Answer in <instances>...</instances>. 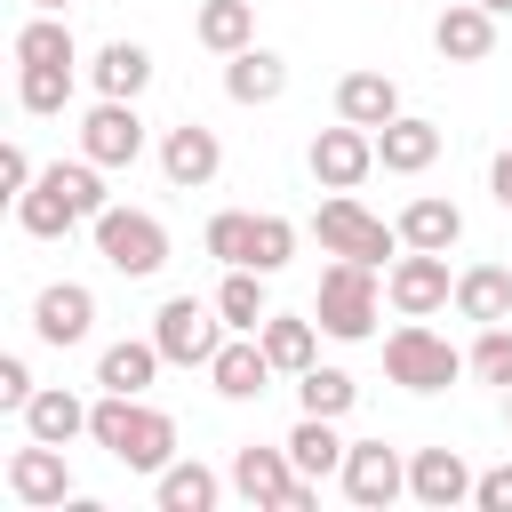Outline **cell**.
Returning <instances> with one entry per match:
<instances>
[{
    "label": "cell",
    "mask_w": 512,
    "mask_h": 512,
    "mask_svg": "<svg viewBox=\"0 0 512 512\" xmlns=\"http://www.w3.org/2000/svg\"><path fill=\"white\" fill-rule=\"evenodd\" d=\"M112 200H104V168L80 152V160H56L32 176V192H16V224L32 240H64L72 224H96Z\"/></svg>",
    "instance_id": "cell-1"
},
{
    "label": "cell",
    "mask_w": 512,
    "mask_h": 512,
    "mask_svg": "<svg viewBox=\"0 0 512 512\" xmlns=\"http://www.w3.org/2000/svg\"><path fill=\"white\" fill-rule=\"evenodd\" d=\"M88 440L112 448V464L152 472V480L176 464V424H168L160 408H144V392H104V400L88 408Z\"/></svg>",
    "instance_id": "cell-2"
},
{
    "label": "cell",
    "mask_w": 512,
    "mask_h": 512,
    "mask_svg": "<svg viewBox=\"0 0 512 512\" xmlns=\"http://www.w3.org/2000/svg\"><path fill=\"white\" fill-rule=\"evenodd\" d=\"M384 264H360V256H336L320 272V296H312V320L336 336V344H360L376 336V312H384V288H376Z\"/></svg>",
    "instance_id": "cell-3"
},
{
    "label": "cell",
    "mask_w": 512,
    "mask_h": 512,
    "mask_svg": "<svg viewBox=\"0 0 512 512\" xmlns=\"http://www.w3.org/2000/svg\"><path fill=\"white\" fill-rule=\"evenodd\" d=\"M384 376H392L400 392H448V384L464 376V352H456L448 336H432L424 320H400V328L384 336Z\"/></svg>",
    "instance_id": "cell-4"
},
{
    "label": "cell",
    "mask_w": 512,
    "mask_h": 512,
    "mask_svg": "<svg viewBox=\"0 0 512 512\" xmlns=\"http://www.w3.org/2000/svg\"><path fill=\"white\" fill-rule=\"evenodd\" d=\"M88 232H96V256H104L112 272H128V280H152V272L168 264V224L144 216V208H104Z\"/></svg>",
    "instance_id": "cell-5"
},
{
    "label": "cell",
    "mask_w": 512,
    "mask_h": 512,
    "mask_svg": "<svg viewBox=\"0 0 512 512\" xmlns=\"http://www.w3.org/2000/svg\"><path fill=\"white\" fill-rule=\"evenodd\" d=\"M232 488L264 512H312V480L296 472L288 440L280 448H232Z\"/></svg>",
    "instance_id": "cell-6"
},
{
    "label": "cell",
    "mask_w": 512,
    "mask_h": 512,
    "mask_svg": "<svg viewBox=\"0 0 512 512\" xmlns=\"http://www.w3.org/2000/svg\"><path fill=\"white\" fill-rule=\"evenodd\" d=\"M312 232H320V248H328V256H360V264H384V256L400 248V224L368 216L352 192H328V200H320V216H312Z\"/></svg>",
    "instance_id": "cell-7"
},
{
    "label": "cell",
    "mask_w": 512,
    "mask_h": 512,
    "mask_svg": "<svg viewBox=\"0 0 512 512\" xmlns=\"http://www.w3.org/2000/svg\"><path fill=\"white\" fill-rule=\"evenodd\" d=\"M152 344H160L176 368H208V360L224 352V312L200 304V296H168V304L152 312Z\"/></svg>",
    "instance_id": "cell-8"
},
{
    "label": "cell",
    "mask_w": 512,
    "mask_h": 512,
    "mask_svg": "<svg viewBox=\"0 0 512 512\" xmlns=\"http://www.w3.org/2000/svg\"><path fill=\"white\" fill-rule=\"evenodd\" d=\"M384 296L400 320H432L440 304H456V280H448V256L440 248H408L392 272H384Z\"/></svg>",
    "instance_id": "cell-9"
},
{
    "label": "cell",
    "mask_w": 512,
    "mask_h": 512,
    "mask_svg": "<svg viewBox=\"0 0 512 512\" xmlns=\"http://www.w3.org/2000/svg\"><path fill=\"white\" fill-rule=\"evenodd\" d=\"M336 480H344V496H352L360 512H384L392 496H408V464H400V448H384V440H352Z\"/></svg>",
    "instance_id": "cell-10"
},
{
    "label": "cell",
    "mask_w": 512,
    "mask_h": 512,
    "mask_svg": "<svg viewBox=\"0 0 512 512\" xmlns=\"http://www.w3.org/2000/svg\"><path fill=\"white\" fill-rule=\"evenodd\" d=\"M80 152H88L96 168H136V152H144L136 104H128V96H96V112L80 120Z\"/></svg>",
    "instance_id": "cell-11"
},
{
    "label": "cell",
    "mask_w": 512,
    "mask_h": 512,
    "mask_svg": "<svg viewBox=\"0 0 512 512\" xmlns=\"http://www.w3.org/2000/svg\"><path fill=\"white\" fill-rule=\"evenodd\" d=\"M368 168H376V128L336 120V128L312 136V176H320V192H352Z\"/></svg>",
    "instance_id": "cell-12"
},
{
    "label": "cell",
    "mask_w": 512,
    "mask_h": 512,
    "mask_svg": "<svg viewBox=\"0 0 512 512\" xmlns=\"http://www.w3.org/2000/svg\"><path fill=\"white\" fill-rule=\"evenodd\" d=\"M8 496L24 512H48V504H72V472H64V448L56 440H32L8 456Z\"/></svg>",
    "instance_id": "cell-13"
},
{
    "label": "cell",
    "mask_w": 512,
    "mask_h": 512,
    "mask_svg": "<svg viewBox=\"0 0 512 512\" xmlns=\"http://www.w3.org/2000/svg\"><path fill=\"white\" fill-rule=\"evenodd\" d=\"M88 328H96V296L80 288V280H56V288H40L32 296V336L40 344H88Z\"/></svg>",
    "instance_id": "cell-14"
},
{
    "label": "cell",
    "mask_w": 512,
    "mask_h": 512,
    "mask_svg": "<svg viewBox=\"0 0 512 512\" xmlns=\"http://www.w3.org/2000/svg\"><path fill=\"white\" fill-rule=\"evenodd\" d=\"M272 376H280V368H272L264 336H240V328H232V336H224V352L208 360V384H216L224 400H264V392H272Z\"/></svg>",
    "instance_id": "cell-15"
},
{
    "label": "cell",
    "mask_w": 512,
    "mask_h": 512,
    "mask_svg": "<svg viewBox=\"0 0 512 512\" xmlns=\"http://www.w3.org/2000/svg\"><path fill=\"white\" fill-rule=\"evenodd\" d=\"M160 168H168V184H176V192H200V184H216V168H224V144H216V128H200V120L168 128V136H160Z\"/></svg>",
    "instance_id": "cell-16"
},
{
    "label": "cell",
    "mask_w": 512,
    "mask_h": 512,
    "mask_svg": "<svg viewBox=\"0 0 512 512\" xmlns=\"http://www.w3.org/2000/svg\"><path fill=\"white\" fill-rule=\"evenodd\" d=\"M432 48H440L448 64H488V56H496V8H480V0H456V8H440V24H432Z\"/></svg>",
    "instance_id": "cell-17"
},
{
    "label": "cell",
    "mask_w": 512,
    "mask_h": 512,
    "mask_svg": "<svg viewBox=\"0 0 512 512\" xmlns=\"http://www.w3.org/2000/svg\"><path fill=\"white\" fill-rule=\"evenodd\" d=\"M472 480H480V472H472L456 448H416V456H408V496H416V504H432V512L464 504V496H472Z\"/></svg>",
    "instance_id": "cell-18"
},
{
    "label": "cell",
    "mask_w": 512,
    "mask_h": 512,
    "mask_svg": "<svg viewBox=\"0 0 512 512\" xmlns=\"http://www.w3.org/2000/svg\"><path fill=\"white\" fill-rule=\"evenodd\" d=\"M432 160H440V128H432V120L400 112V120L376 128V168H392V176H424Z\"/></svg>",
    "instance_id": "cell-19"
},
{
    "label": "cell",
    "mask_w": 512,
    "mask_h": 512,
    "mask_svg": "<svg viewBox=\"0 0 512 512\" xmlns=\"http://www.w3.org/2000/svg\"><path fill=\"white\" fill-rule=\"evenodd\" d=\"M336 120H352V128L400 120V80H392V72H344V80H336Z\"/></svg>",
    "instance_id": "cell-20"
},
{
    "label": "cell",
    "mask_w": 512,
    "mask_h": 512,
    "mask_svg": "<svg viewBox=\"0 0 512 512\" xmlns=\"http://www.w3.org/2000/svg\"><path fill=\"white\" fill-rule=\"evenodd\" d=\"M464 240V208L456 200H440V192H416L408 208H400V248H456Z\"/></svg>",
    "instance_id": "cell-21"
},
{
    "label": "cell",
    "mask_w": 512,
    "mask_h": 512,
    "mask_svg": "<svg viewBox=\"0 0 512 512\" xmlns=\"http://www.w3.org/2000/svg\"><path fill=\"white\" fill-rule=\"evenodd\" d=\"M256 336H264V352H272V368H280V376H304V368L320 360V336H328V328H320V320H304V312H264V328H256Z\"/></svg>",
    "instance_id": "cell-22"
},
{
    "label": "cell",
    "mask_w": 512,
    "mask_h": 512,
    "mask_svg": "<svg viewBox=\"0 0 512 512\" xmlns=\"http://www.w3.org/2000/svg\"><path fill=\"white\" fill-rule=\"evenodd\" d=\"M456 312L480 320V328L512 320V264H464L456 272Z\"/></svg>",
    "instance_id": "cell-23"
},
{
    "label": "cell",
    "mask_w": 512,
    "mask_h": 512,
    "mask_svg": "<svg viewBox=\"0 0 512 512\" xmlns=\"http://www.w3.org/2000/svg\"><path fill=\"white\" fill-rule=\"evenodd\" d=\"M192 40H200V48H216V56H240V48H256V0H200V16H192Z\"/></svg>",
    "instance_id": "cell-24"
},
{
    "label": "cell",
    "mask_w": 512,
    "mask_h": 512,
    "mask_svg": "<svg viewBox=\"0 0 512 512\" xmlns=\"http://www.w3.org/2000/svg\"><path fill=\"white\" fill-rule=\"evenodd\" d=\"M88 80H96V96H128V104H136V96L152 88V56H144L136 40H104L96 64H88Z\"/></svg>",
    "instance_id": "cell-25"
},
{
    "label": "cell",
    "mask_w": 512,
    "mask_h": 512,
    "mask_svg": "<svg viewBox=\"0 0 512 512\" xmlns=\"http://www.w3.org/2000/svg\"><path fill=\"white\" fill-rule=\"evenodd\" d=\"M288 88V64L272 56V48H240V56H224V96L232 104H272Z\"/></svg>",
    "instance_id": "cell-26"
},
{
    "label": "cell",
    "mask_w": 512,
    "mask_h": 512,
    "mask_svg": "<svg viewBox=\"0 0 512 512\" xmlns=\"http://www.w3.org/2000/svg\"><path fill=\"white\" fill-rule=\"evenodd\" d=\"M24 432L64 448V440H80V432H88V400H72L64 384H40V392L24 400Z\"/></svg>",
    "instance_id": "cell-27"
},
{
    "label": "cell",
    "mask_w": 512,
    "mask_h": 512,
    "mask_svg": "<svg viewBox=\"0 0 512 512\" xmlns=\"http://www.w3.org/2000/svg\"><path fill=\"white\" fill-rule=\"evenodd\" d=\"M264 280L272 272H256V264H224V288H216V312H224V328H240V336H256L264 328Z\"/></svg>",
    "instance_id": "cell-28"
},
{
    "label": "cell",
    "mask_w": 512,
    "mask_h": 512,
    "mask_svg": "<svg viewBox=\"0 0 512 512\" xmlns=\"http://www.w3.org/2000/svg\"><path fill=\"white\" fill-rule=\"evenodd\" d=\"M160 360H168V352H160L152 336H128V344H104V360H96V384H104V392H144V384L160 376Z\"/></svg>",
    "instance_id": "cell-29"
},
{
    "label": "cell",
    "mask_w": 512,
    "mask_h": 512,
    "mask_svg": "<svg viewBox=\"0 0 512 512\" xmlns=\"http://www.w3.org/2000/svg\"><path fill=\"white\" fill-rule=\"evenodd\" d=\"M344 448H352V440H336V416H296V432H288V456H296L304 480L344 472Z\"/></svg>",
    "instance_id": "cell-30"
},
{
    "label": "cell",
    "mask_w": 512,
    "mask_h": 512,
    "mask_svg": "<svg viewBox=\"0 0 512 512\" xmlns=\"http://www.w3.org/2000/svg\"><path fill=\"white\" fill-rule=\"evenodd\" d=\"M160 512H216V496H224V480L208 472V464H192V456H176L168 472H160Z\"/></svg>",
    "instance_id": "cell-31"
},
{
    "label": "cell",
    "mask_w": 512,
    "mask_h": 512,
    "mask_svg": "<svg viewBox=\"0 0 512 512\" xmlns=\"http://www.w3.org/2000/svg\"><path fill=\"white\" fill-rule=\"evenodd\" d=\"M16 64H80V48H72V24H64L56 8H40L32 24H16Z\"/></svg>",
    "instance_id": "cell-32"
},
{
    "label": "cell",
    "mask_w": 512,
    "mask_h": 512,
    "mask_svg": "<svg viewBox=\"0 0 512 512\" xmlns=\"http://www.w3.org/2000/svg\"><path fill=\"white\" fill-rule=\"evenodd\" d=\"M296 400H304V416H352V400H360V384L344 376V368H304L296 376Z\"/></svg>",
    "instance_id": "cell-33"
},
{
    "label": "cell",
    "mask_w": 512,
    "mask_h": 512,
    "mask_svg": "<svg viewBox=\"0 0 512 512\" xmlns=\"http://www.w3.org/2000/svg\"><path fill=\"white\" fill-rule=\"evenodd\" d=\"M16 104L24 112H64L72 104V64H24L16 72Z\"/></svg>",
    "instance_id": "cell-34"
},
{
    "label": "cell",
    "mask_w": 512,
    "mask_h": 512,
    "mask_svg": "<svg viewBox=\"0 0 512 512\" xmlns=\"http://www.w3.org/2000/svg\"><path fill=\"white\" fill-rule=\"evenodd\" d=\"M200 240H208L216 264H248V248H256V216H248V208H216Z\"/></svg>",
    "instance_id": "cell-35"
},
{
    "label": "cell",
    "mask_w": 512,
    "mask_h": 512,
    "mask_svg": "<svg viewBox=\"0 0 512 512\" xmlns=\"http://www.w3.org/2000/svg\"><path fill=\"white\" fill-rule=\"evenodd\" d=\"M464 368L480 376V384H496V392H512V328L496 320V328H480V344L464 352Z\"/></svg>",
    "instance_id": "cell-36"
},
{
    "label": "cell",
    "mask_w": 512,
    "mask_h": 512,
    "mask_svg": "<svg viewBox=\"0 0 512 512\" xmlns=\"http://www.w3.org/2000/svg\"><path fill=\"white\" fill-rule=\"evenodd\" d=\"M288 256H296V224H288V216H256V248H248V264H256V272H280Z\"/></svg>",
    "instance_id": "cell-37"
},
{
    "label": "cell",
    "mask_w": 512,
    "mask_h": 512,
    "mask_svg": "<svg viewBox=\"0 0 512 512\" xmlns=\"http://www.w3.org/2000/svg\"><path fill=\"white\" fill-rule=\"evenodd\" d=\"M32 392H40V384H32V368L8 352V360H0V408H16V416H24V400H32Z\"/></svg>",
    "instance_id": "cell-38"
},
{
    "label": "cell",
    "mask_w": 512,
    "mask_h": 512,
    "mask_svg": "<svg viewBox=\"0 0 512 512\" xmlns=\"http://www.w3.org/2000/svg\"><path fill=\"white\" fill-rule=\"evenodd\" d=\"M472 504H480V512H512V464L480 472V480H472Z\"/></svg>",
    "instance_id": "cell-39"
},
{
    "label": "cell",
    "mask_w": 512,
    "mask_h": 512,
    "mask_svg": "<svg viewBox=\"0 0 512 512\" xmlns=\"http://www.w3.org/2000/svg\"><path fill=\"white\" fill-rule=\"evenodd\" d=\"M0 192H32V152L24 144H0Z\"/></svg>",
    "instance_id": "cell-40"
},
{
    "label": "cell",
    "mask_w": 512,
    "mask_h": 512,
    "mask_svg": "<svg viewBox=\"0 0 512 512\" xmlns=\"http://www.w3.org/2000/svg\"><path fill=\"white\" fill-rule=\"evenodd\" d=\"M488 192H496V208H504V216H512V144H504V152H496V168H488Z\"/></svg>",
    "instance_id": "cell-41"
},
{
    "label": "cell",
    "mask_w": 512,
    "mask_h": 512,
    "mask_svg": "<svg viewBox=\"0 0 512 512\" xmlns=\"http://www.w3.org/2000/svg\"><path fill=\"white\" fill-rule=\"evenodd\" d=\"M480 8H496V16H512V0H480Z\"/></svg>",
    "instance_id": "cell-42"
},
{
    "label": "cell",
    "mask_w": 512,
    "mask_h": 512,
    "mask_svg": "<svg viewBox=\"0 0 512 512\" xmlns=\"http://www.w3.org/2000/svg\"><path fill=\"white\" fill-rule=\"evenodd\" d=\"M32 8H72V0H32Z\"/></svg>",
    "instance_id": "cell-43"
},
{
    "label": "cell",
    "mask_w": 512,
    "mask_h": 512,
    "mask_svg": "<svg viewBox=\"0 0 512 512\" xmlns=\"http://www.w3.org/2000/svg\"><path fill=\"white\" fill-rule=\"evenodd\" d=\"M504 416H512V392H504Z\"/></svg>",
    "instance_id": "cell-44"
}]
</instances>
